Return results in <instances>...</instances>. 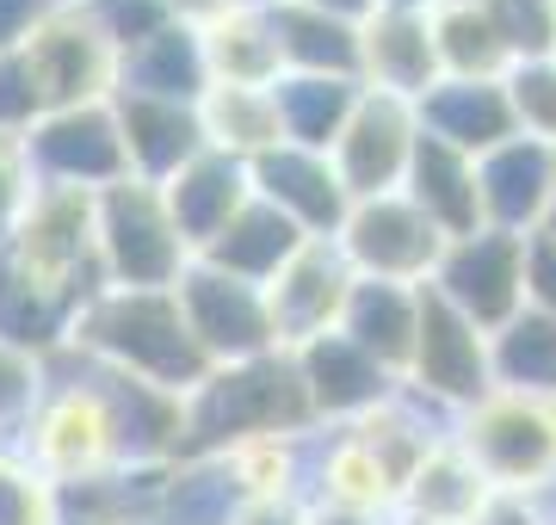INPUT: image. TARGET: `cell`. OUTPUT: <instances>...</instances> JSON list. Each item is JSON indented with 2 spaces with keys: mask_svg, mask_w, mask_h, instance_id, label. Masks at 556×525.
Instances as JSON below:
<instances>
[{
  "mask_svg": "<svg viewBox=\"0 0 556 525\" xmlns=\"http://www.w3.org/2000/svg\"><path fill=\"white\" fill-rule=\"evenodd\" d=\"M236 7H248V0H167V13H174L179 25H192V31H204L211 20L236 13Z\"/></svg>",
  "mask_w": 556,
  "mask_h": 525,
  "instance_id": "47",
  "label": "cell"
},
{
  "mask_svg": "<svg viewBox=\"0 0 556 525\" xmlns=\"http://www.w3.org/2000/svg\"><path fill=\"white\" fill-rule=\"evenodd\" d=\"M334 247L353 266V279L427 284L452 242L439 235V222L408 192H383V199H358L346 210V222L334 229Z\"/></svg>",
  "mask_w": 556,
  "mask_h": 525,
  "instance_id": "9",
  "label": "cell"
},
{
  "mask_svg": "<svg viewBox=\"0 0 556 525\" xmlns=\"http://www.w3.org/2000/svg\"><path fill=\"white\" fill-rule=\"evenodd\" d=\"M303 242H316V235H303L298 222L285 217L278 204H266L254 192V199L241 204L236 217L223 222V235L211 247H204L199 260L217 266V272H229V279H248V284H266L278 272V266L291 260Z\"/></svg>",
  "mask_w": 556,
  "mask_h": 525,
  "instance_id": "25",
  "label": "cell"
},
{
  "mask_svg": "<svg viewBox=\"0 0 556 525\" xmlns=\"http://www.w3.org/2000/svg\"><path fill=\"white\" fill-rule=\"evenodd\" d=\"M112 112H118V137H124V155H130V180L167 185L186 162H199L204 155L199 105L112 93Z\"/></svg>",
  "mask_w": 556,
  "mask_h": 525,
  "instance_id": "20",
  "label": "cell"
},
{
  "mask_svg": "<svg viewBox=\"0 0 556 525\" xmlns=\"http://www.w3.org/2000/svg\"><path fill=\"white\" fill-rule=\"evenodd\" d=\"M544 229H551V235H556V210H551V217H544Z\"/></svg>",
  "mask_w": 556,
  "mask_h": 525,
  "instance_id": "51",
  "label": "cell"
},
{
  "mask_svg": "<svg viewBox=\"0 0 556 525\" xmlns=\"http://www.w3.org/2000/svg\"><path fill=\"white\" fill-rule=\"evenodd\" d=\"M402 192L439 222L445 242H464V235L489 229V217H482V185H477V155H464L452 142L427 137V130L415 142V162H408Z\"/></svg>",
  "mask_w": 556,
  "mask_h": 525,
  "instance_id": "22",
  "label": "cell"
},
{
  "mask_svg": "<svg viewBox=\"0 0 556 525\" xmlns=\"http://www.w3.org/2000/svg\"><path fill=\"white\" fill-rule=\"evenodd\" d=\"M457 451L482 470L489 488L514 495H551L556 488V402L532 389L495 384L477 408L452 421Z\"/></svg>",
  "mask_w": 556,
  "mask_h": 525,
  "instance_id": "5",
  "label": "cell"
},
{
  "mask_svg": "<svg viewBox=\"0 0 556 525\" xmlns=\"http://www.w3.org/2000/svg\"><path fill=\"white\" fill-rule=\"evenodd\" d=\"M470 322L495 341L501 328H514L526 316V235L514 229H477L464 242L445 247L439 272L427 279Z\"/></svg>",
  "mask_w": 556,
  "mask_h": 525,
  "instance_id": "10",
  "label": "cell"
},
{
  "mask_svg": "<svg viewBox=\"0 0 556 525\" xmlns=\"http://www.w3.org/2000/svg\"><path fill=\"white\" fill-rule=\"evenodd\" d=\"M43 118V100L31 87V68H25L20 50H0V130H31Z\"/></svg>",
  "mask_w": 556,
  "mask_h": 525,
  "instance_id": "42",
  "label": "cell"
},
{
  "mask_svg": "<svg viewBox=\"0 0 556 525\" xmlns=\"http://www.w3.org/2000/svg\"><path fill=\"white\" fill-rule=\"evenodd\" d=\"M439 75V50H433V25L415 7H371L358 20V87L371 93H396V100H427Z\"/></svg>",
  "mask_w": 556,
  "mask_h": 525,
  "instance_id": "15",
  "label": "cell"
},
{
  "mask_svg": "<svg viewBox=\"0 0 556 525\" xmlns=\"http://www.w3.org/2000/svg\"><path fill=\"white\" fill-rule=\"evenodd\" d=\"M303 525H396V520H371V513H334V507H303Z\"/></svg>",
  "mask_w": 556,
  "mask_h": 525,
  "instance_id": "48",
  "label": "cell"
},
{
  "mask_svg": "<svg viewBox=\"0 0 556 525\" xmlns=\"http://www.w3.org/2000/svg\"><path fill=\"white\" fill-rule=\"evenodd\" d=\"M254 433H316V408L303 389L298 353H260L241 364H217L186 396V445L179 458H217L223 445Z\"/></svg>",
  "mask_w": 556,
  "mask_h": 525,
  "instance_id": "3",
  "label": "cell"
},
{
  "mask_svg": "<svg viewBox=\"0 0 556 525\" xmlns=\"http://www.w3.org/2000/svg\"><path fill=\"white\" fill-rule=\"evenodd\" d=\"M43 371H50L43 377V402L31 408V421L13 439V451H25L56 488L179 458V445H186V396H167V389L142 384V377H124V371L87 359L75 346L50 353Z\"/></svg>",
  "mask_w": 556,
  "mask_h": 525,
  "instance_id": "1",
  "label": "cell"
},
{
  "mask_svg": "<svg viewBox=\"0 0 556 525\" xmlns=\"http://www.w3.org/2000/svg\"><path fill=\"white\" fill-rule=\"evenodd\" d=\"M309 439L316 433H254L217 451V470L229 476L236 501H303L309 483Z\"/></svg>",
  "mask_w": 556,
  "mask_h": 525,
  "instance_id": "29",
  "label": "cell"
},
{
  "mask_svg": "<svg viewBox=\"0 0 556 525\" xmlns=\"http://www.w3.org/2000/svg\"><path fill=\"white\" fill-rule=\"evenodd\" d=\"M0 266L43 291L50 304L75 309L105 291L100 272V242H93V192H68V185H38L13 235L0 242Z\"/></svg>",
  "mask_w": 556,
  "mask_h": 525,
  "instance_id": "4",
  "label": "cell"
},
{
  "mask_svg": "<svg viewBox=\"0 0 556 525\" xmlns=\"http://www.w3.org/2000/svg\"><path fill=\"white\" fill-rule=\"evenodd\" d=\"M161 199H167V210H174V222H179V235H186L192 260H199L204 247L223 235V222H229L241 204L254 199V180H248V162L204 149L199 162H186L174 180L161 185Z\"/></svg>",
  "mask_w": 556,
  "mask_h": 525,
  "instance_id": "21",
  "label": "cell"
},
{
  "mask_svg": "<svg viewBox=\"0 0 556 525\" xmlns=\"http://www.w3.org/2000/svg\"><path fill=\"white\" fill-rule=\"evenodd\" d=\"M415 328H420V284H383V279L353 284V304H346L340 334L358 353H371L396 384L408 377V359H415Z\"/></svg>",
  "mask_w": 556,
  "mask_h": 525,
  "instance_id": "24",
  "label": "cell"
},
{
  "mask_svg": "<svg viewBox=\"0 0 556 525\" xmlns=\"http://www.w3.org/2000/svg\"><path fill=\"white\" fill-rule=\"evenodd\" d=\"M248 180L266 204H278L285 217L298 222L303 235H334L353 199H346V185H340L334 162L316 155V149H298V142H278L273 155H260L248 167Z\"/></svg>",
  "mask_w": 556,
  "mask_h": 525,
  "instance_id": "19",
  "label": "cell"
},
{
  "mask_svg": "<svg viewBox=\"0 0 556 525\" xmlns=\"http://www.w3.org/2000/svg\"><path fill=\"white\" fill-rule=\"evenodd\" d=\"M402 389L415 402L439 408L445 421H457L464 408H477L495 389V341L482 334L470 316H457L433 284H420V328H415V359Z\"/></svg>",
  "mask_w": 556,
  "mask_h": 525,
  "instance_id": "7",
  "label": "cell"
},
{
  "mask_svg": "<svg viewBox=\"0 0 556 525\" xmlns=\"http://www.w3.org/2000/svg\"><path fill=\"white\" fill-rule=\"evenodd\" d=\"M477 7L495 25V38L507 43L514 68L556 56V0H477Z\"/></svg>",
  "mask_w": 556,
  "mask_h": 525,
  "instance_id": "37",
  "label": "cell"
},
{
  "mask_svg": "<svg viewBox=\"0 0 556 525\" xmlns=\"http://www.w3.org/2000/svg\"><path fill=\"white\" fill-rule=\"evenodd\" d=\"M179 297V316L192 328L199 353L217 364H241V359H260V353H278V334H273V309H266V284H248V279H229L217 266L192 260L174 284Z\"/></svg>",
  "mask_w": 556,
  "mask_h": 525,
  "instance_id": "11",
  "label": "cell"
},
{
  "mask_svg": "<svg viewBox=\"0 0 556 525\" xmlns=\"http://www.w3.org/2000/svg\"><path fill=\"white\" fill-rule=\"evenodd\" d=\"M25 155L38 185H68V192H105V185L130 180V155L118 137V112L112 100L100 105H68V112H43L25 130Z\"/></svg>",
  "mask_w": 556,
  "mask_h": 525,
  "instance_id": "12",
  "label": "cell"
},
{
  "mask_svg": "<svg viewBox=\"0 0 556 525\" xmlns=\"http://www.w3.org/2000/svg\"><path fill=\"white\" fill-rule=\"evenodd\" d=\"M556 495V488H551ZM551 495H514V488H489V501L477 507L470 525H556Z\"/></svg>",
  "mask_w": 556,
  "mask_h": 525,
  "instance_id": "44",
  "label": "cell"
},
{
  "mask_svg": "<svg viewBox=\"0 0 556 525\" xmlns=\"http://www.w3.org/2000/svg\"><path fill=\"white\" fill-rule=\"evenodd\" d=\"M273 38L285 56V75H334V81H358V25L298 7V0H273Z\"/></svg>",
  "mask_w": 556,
  "mask_h": 525,
  "instance_id": "28",
  "label": "cell"
},
{
  "mask_svg": "<svg viewBox=\"0 0 556 525\" xmlns=\"http://www.w3.org/2000/svg\"><path fill=\"white\" fill-rule=\"evenodd\" d=\"M68 328H75V309L50 304L43 291H31L25 279H13V272L0 266V341H13V346H25V353L50 359V353L68 346Z\"/></svg>",
  "mask_w": 556,
  "mask_h": 525,
  "instance_id": "35",
  "label": "cell"
},
{
  "mask_svg": "<svg viewBox=\"0 0 556 525\" xmlns=\"http://www.w3.org/2000/svg\"><path fill=\"white\" fill-rule=\"evenodd\" d=\"M298 371L303 389H309V408H316V426H346L358 414H371L378 402L396 396V377L383 371L371 353H358L346 334H321V341L298 346Z\"/></svg>",
  "mask_w": 556,
  "mask_h": 525,
  "instance_id": "18",
  "label": "cell"
},
{
  "mask_svg": "<svg viewBox=\"0 0 556 525\" xmlns=\"http://www.w3.org/2000/svg\"><path fill=\"white\" fill-rule=\"evenodd\" d=\"M199 124H204V149L236 155V162H248V167L285 142L273 87H204Z\"/></svg>",
  "mask_w": 556,
  "mask_h": 525,
  "instance_id": "31",
  "label": "cell"
},
{
  "mask_svg": "<svg viewBox=\"0 0 556 525\" xmlns=\"http://www.w3.org/2000/svg\"><path fill=\"white\" fill-rule=\"evenodd\" d=\"M199 50H204L211 87H273L285 75V56H278V38H273V13L260 0L211 20L199 31Z\"/></svg>",
  "mask_w": 556,
  "mask_h": 525,
  "instance_id": "26",
  "label": "cell"
},
{
  "mask_svg": "<svg viewBox=\"0 0 556 525\" xmlns=\"http://www.w3.org/2000/svg\"><path fill=\"white\" fill-rule=\"evenodd\" d=\"M358 93H365L358 81H334V75H278L273 100H278L285 142L328 155V149H334V137H340V124L353 118Z\"/></svg>",
  "mask_w": 556,
  "mask_h": 525,
  "instance_id": "33",
  "label": "cell"
},
{
  "mask_svg": "<svg viewBox=\"0 0 556 525\" xmlns=\"http://www.w3.org/2000/svg\"><path fill=\"white\" fill-rule=\"evenodd\" d=\"M415 142H420V112L415 100H396V93H358L353 118L340 124L334 149H328V162H334L340 185H346V199H383V192H402L408 180V162H415Z\"/></svg>",
  "mask_w": 556,
  "mask_h": 525,
  "instance_id": "13",
  "label": "cell"
},
{
  "mask_svg": "<svg viewBox=\"0 0 556 525\" xmlns=\"http://www.w3.org/2000/svg\"><path fill=\"white\" fill-rule=\"evenodd\" d=\"M477 185H482V217H489V229L532 235L556 210V149H544L532 137L501 142V149L477 155Z\"/></svg>",
  "mask_w": 556,
  "mask_h": 525,
  "instance_id": "17",
  "label": "cell"
},
{
  "mask_svg": "<svg viewBox=\"0 0 556 525\" xmlns=\"http://www.w3.org/2000/svg\"><path fill=\"white\" fill-rule=\"evenodd\" d=\"M68 346L112 364V371H124V377H142V384L167 389V396H192L211 377V359L192 341L174 291H112L105 284L100 297L80 304L75 328H68Z\"/></svg>",
  "mask_w": 556,
  "mask_h": 525,
  "instance_id": "2",
  "label": "cell"
},
{
  "mask_svg": "<svg viewBox=\"0 0 556 525\" xmlns=\"http://www.w3.org/2000/svg\"><path fill=\"white\" fill-rule=\"evenodd\" d=\"M50 7H56V0H0V50L25 43V31H31Z\"/></svg>",
  "mask_w": 556,
  "mask_h": 525,
  "instance_id": "45",
  "label": "cell"
},
{
  "mask_svg": "<svg viewBox=\"0 0 556 525\" xmlns=\"http://www.w3.org/2000/svg\"><path fill=\"white\" fill-rule=\"evenodd\" d=\"M415 112H420V130L427 137L452 142L464 155H489V149L519 137L507 81H439Z\"/></svg>",
  "mask_w": 556,
  "mask_h": 525,
  "instance_id": "23",
  "label": "cell"
},
{
  "mask_svg": "<svg viewBox=\"0 0 556 525\" xmlns=\"http://www.w3.org/2000/svg\"><path fill=\"white\" fill-rule=\"evenodd\" d=\"M56 7H62V0H56Z\"/></svg>",
  "mask_w": 556,
  "mask_h": 525,
  "instance_id": "54",
  "label": "cell"
},
{
  "mask_svg": "<svg viewBox=\"0 0 556 525\" xmlns=\"http://www.w3.org/2000/svg\"><path fill=\"white\" fill-rule=\"evenodd\" d=\"M211 75H204V50L192 25H161L155 38H142L118 68V93H142V100H179L199 105Z\"/></svg>",
  "mask_w": 556,
  "mask_h": 525,
  "instance_id": "30",
  "label": "cell"
},
{
  "mask_svg": "<svg viewBox=\"0 0 556 525\" xmlns=\"http://www.w3.org/2000/svg\"><path fill=\"white\" fill-rule=\"evenodd\" d=\"M526 309L556 316V235L551 229L526 235Z\"/></svg>",
  "mask_w": 556,
  "mask_h": 525,
  "instance_id": "43",
  "label": "cell"
},
{
  "mask_svg": "<svg viewBox=\"0 0 556 525\" xmlns=\"http://www.w3.org/2000/svg\"><path fill=\"white\" fill-rule=\"evenodd\" d=\"M378 7H415V13H427L433 0H378Z\"/></svg>",
  "mask_w": 556,
  "mask_h": 525,
  "instance_id": "50",
  "label": "cell"
},
{
  "mask_svg": "<svg viewBox=\"0 0 556 525\" xmlns=\"http://www.w3.org/2000/svg\"><path fill=\"white\" fill-rule=\"evenodd\" d=\"M427 25H433V50L445 81H507L514 75V56L495 38V25L482 20L477 0H433Z\"/></svg>",
  "mask_w": 556,
  "mask_h": 525,
  "instance_id": "32",
  "label": "cell"
},
{
  "mask_svg": "<svg viewBox=\"0 0 556 525\" xmlns=\"http://www.w3.org/2000/svg\"><path fill=\"white\" fill-rule=\"evenodd\" d=\"M495 384L507 389H532L556 402V316L526 309L514 328L495 334Z\"/></svg>",
  "mask_w": 556,
  "mask_h": 525,
  "instance_id": "34",
  "label": "cell"
},
{
  "mask_svg": "<svg viewBox=\"0 0 556 525\" xmlns=\"http://www.w3.org/2000/svg\"><path fill=\"white\" fill-rule=\"evenodd\" d=\"M507 100H514V118H519V137L556 149V56L544 62H519L507 75Z\"/></svg>",
  "mask_w": 556,
  "mask_h": 525,
  "instance_id": "39",
  "label": "cell"
},
{
  "mask_svg": "<svg viewBox=\"0 0 556 525\" xmlns=\"http://www.w3.org/2000/svg\"><path fill=\"white\" fill-rule=\"evenodd\" d=\"M229 525H303V501H241Z\"/></svg>",
  "mask_w": 556,
  "mask_h": 525,
  "instance_id": "46",
  "label": "cell"
},
{
  "mask_svg": "<svg viewBox=\"0 0 556 525\" xmlns=\"http://www.w3.org/2000/svg\"><path fill=\"white\" fill-rule=\"evenodd\" d=\"M31 68V87H38L43 112H68V105H100L118 93V68L124 56L105 43V31L87 13H80L75 0H62L50 7L25 43H13Z\"/></svg>",
  "mask_w": 556,
  "mask_h": 525,
  "instance_id": "8",
  "label": "cell"
},
{
  "mask_svg": "<svg viewBox=\"0 0 556 525\" xmlns=\"http://www.w3.org/2000/svg\"><path fill=\"white\" fill-rule=\"evenodd\" d=\"M43 359L38 353H25V346L0 341V445H13L31 421V408L43 402Z\"/></svg>",
  "mask_w": 556,
  "mask_h": 525,
  "instance_id": "38",
  "label": "cell"
},
{
  "mask_svg": "<svg viewBox=\"0 0 556 525\" xmlns=\"http://www.w3.org/2000/svg\"><path fill=\"white\" fill-rule=\"evenodd\" d=\"M298 7H316V13H334V20H365V13H371V7H378V0H298Z\"/></svg>",
  "mask_w": 556,
  "mask_h": 525,
  "instance_id": "49",
  "label": "cell"
},
{
  "mask_svg": "<svg viewBox=\"0 0 556 525\" xmlns=\"http://www.w3.org/2000/svg\"><path fill=\"white\" fill-rule=\"evenodd\" d=\"M353 266L340 260L334 235H316L303 242L291 260L266 279V309H273V334L285 353L321 341V334H340L346 322V304H353Z\"/></svg>",
  "mask_w": 556,
  "mask_h": 525,
  "instance_id": "14",
  "label": "cell"
},
{
  "mask_svg": "<svg viewBox=\"0 0 556 525\" xmlns=\"http://www.w3.org/2000/svg\"><path fill=\"white\" fill-rule=\"evenodd\" d=\"M402 488L383 470L371 445L346 433V426H316L309 439V483H303V507H334V513H371V520H396Z\"/></svg>",
  "mask_w": 556,
  "mask_h": 525,
  "instance_id": "16",
  "label": "cell"
},
{
  "mask_svg": "<svg viewBox=\"0 0 556 525\" xmlns=\"http://www.w3.org/2000/svg\"><path fill=\"white\" fill-rule=\"evenodd\" d=\"M0 525H62V488L25 451H0Z\"/></svg>",
  "mask_w": 556,
  "mask_h": 525,
  "instance_id": "36",
  "label": "cell"
},
{
  "mask_svg": "<svg viewBox=\"0 0 556 525\" xmlns=\"http://www.w3.org/2000/svg\"><path fill=\"white\" fill-rule=\"evenodd\" d=\"M0 451H7V445H0Z\"/></svg>",
  "mask_w": 556,
  "mask_h": 525,
  "instance_id": "53",
  "label": "cell"
},
{
  "mask_svg": "<svg viewBox=\"0 0 556 525\" xmlns=\"http://www.w3.org/2000/svg\"><path fill=\"white\" fill-rule=\"evenodd\" d=\"M87 20L105 31V43L118 50V56H130L142 38H155L161 25H174V13H167V0H75Z\"/></svg>",
  "mask_w": 556,
  "mask_h": 525,
  "instance_id": "40",
  "label": "cell"
},
{
  "mask_svg": "<svg viewBox=\"0 0 556 525\" xmlns=\"http://www.w3.org/2000/svg\"><path fill=\"white\" fill-rule=\"evenodd\" d=\"M260 7H273V0H260Z\"/></svg>",
  "mask_w": 556,
  "mask_h": 525,
  "instance_id": "52",
  "label": "cell"
},
{
  "mask_svg": "<svg viewBox=\"0 0 556 525\" xmlns=\"http://www.w3.org/2000/svg\"><path fill=\"white\" fill-rule=\"evenodd\" d=\"M31 192H38V174H31V155H25V137L20 130H0V242L25 217Z\"/></svg>",
  "mask_w": 556,
  "mask_h": 525,
  "instance_id": "41",
  "label": "cell"
},
{
  "mask_svg": "<svg viewBox=\"0 0 556 525\" xmlns=\"http://www.w3.org/2000/svg\"><path fill=\"white\" fill-rule=\"evenodd\" d=\"M482 501H489L482 470L457 451V439H439L427 451V464L402 483L396 525H470Z\"/></svg>",
  "mask_w": 556,
  "mask_h": 525,
  "instance_id": "27",
  "label": "cell"
},
{
  "mask_svg": "<svg viewBox=\"0 0 556 525\" xmlns=\"http://www.w3.org/2000/svg\"><path fill=\"white\" fill-rule=\"evenodd\" d=\"M93 242L112 291H174L179 272L192 266L174 210L149 180H118L93 192Z\"/></svg>",
  "mask_w": 556,
  "mask_h": 525,
  "instance_id": "6",
  "label": "cell"
}]
</instances>
